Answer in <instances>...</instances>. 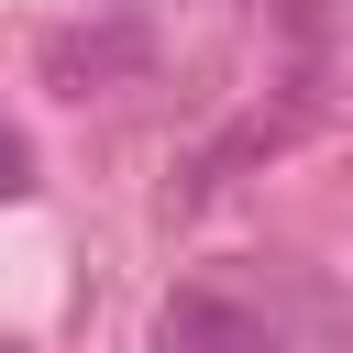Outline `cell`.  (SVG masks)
Instances as JSON below:
<instances>
[{"label":"cell","instance_id":"cell-2","mask_svg":"<svg viewBox=\"0 0 353 353\" xmlns=\"http://www.w3.org/2000/svg\"><path fill=\"white\" fill-rule=\"evenodd\" d=\"M0 199H22V143L0 132Z\"/></svg>","mask_w":353,"mask_h":353},{"label":"cell","instance_id":"cell-1","mask_svg":"<svg viewBox=\"0 0 353 353\" xmlns=\"http://www.w3.org/2000/svg\"><path fill=\"white\" fill-rule=\"evenodd\" d=\"M154 353H265V331H254V309H232V298L188 287V298L154 320Z\"/></svg>","mask_w":353,"mask_h":353}]
</instances>
